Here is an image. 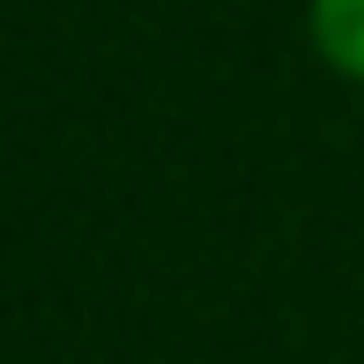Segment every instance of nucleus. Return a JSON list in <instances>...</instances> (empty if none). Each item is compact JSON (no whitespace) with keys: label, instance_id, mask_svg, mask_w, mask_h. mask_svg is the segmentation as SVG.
Segmentation results:
<instances>
[{"label":"nucleus","instance_id":"1","mask_svg":"<svg viewBox=\"0 0 364 364\" xmlns=\"http://www.w3.org/2000/svg\"><path fill=\"white\" fill-rule=\"evenodd\" d=\"M312 38L342 75L364 82V0H312Z\"/></svg>","mask_w":364,"mask_h":364}]
</instances>
